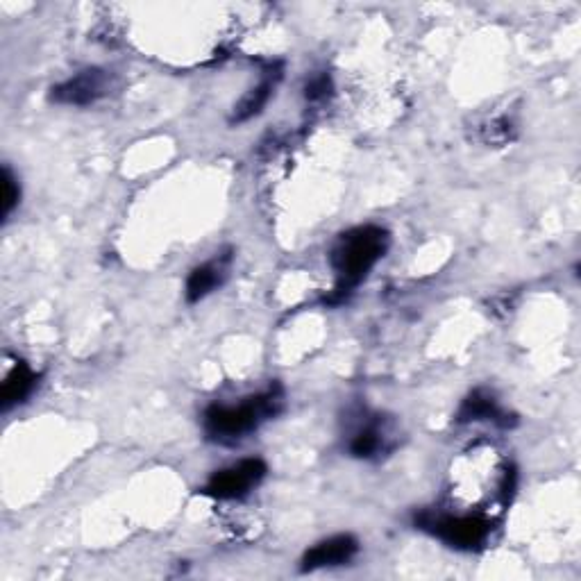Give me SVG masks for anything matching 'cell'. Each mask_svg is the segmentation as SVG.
Wrapping results in <instances>:
<instances>
[{
	"mask_svg": "<svg viewBox=\"0 0 581 581\" xmlns=\"http://www.w3.org/2000/svg\"><path fill=\"white\" fill-rule=\"evenodd\" d=\"M386 248H389V232L377 225L355 227L341 234L330 255L336 273V289L330 305L348 298L352 289L366 280L373 266L384 257Z\"/></svg>",
	"mask_w": 581,
	"mask_h": 581,
	"instance_id": "cell-1",
	"label": "cell"
},
{
	"mask_svg": "<svg viewBox=\"0 0 581 581\" xmlns=\"http://www.w3.org/2000/svg\"><path fill=\"white\" fill-rule=\"evenodd\" d=\"M282 409V391L271 389L266 393H259L255 398H248L246 402H239L237 407H223V404H214L205 414V432L209 439L232 443L239 441L243 436L266 423L268 418L280 414Z\"/></svg>",
	"mask_w": 581,
	"mask_h": 581,
	"instance_id": "cell-2",
	"label": "cell"
},
{
	"mask_svg": "<svg viewBox=\"0 0 581 581\" xmlns=\"http://www.w3.org/2000/svg\"><path fill=\"white\" fill-rule=\"evenodd\" d=\"M418 525L432 532L436 538H441L443 543L457 550H477L486 543V538L491 536L493 525L482 516H434V513H423L418 520Z\"/></svg>",
	"mask_w": 581,
	"mask_h": 581,
	"instance_id": "cell-3",
	"label": "cell"
},
{
	"mask_svg": "<svg viewBox=\"0 0 581 581\" xmlns=\"http://www.w3.org/2000/svg\"><path fill=\"white\" fill-rule=\"evenodd\" d=\"M266 477V463L261 459H243L234 466L218 470L209 479L202 493L216 500H239L255 488Z\"/></svg>",
	"mask_w": 581,
	"mask_h": 581,
	"instance_id": "cell-4",
	"label": "cell"
},
{
	"mask_svg": "<svg viewBox=\"0 0 581 581\" xmlns=\"http://www.w3.org/2000/svg\"><path fill=\"white\" fill-rule=\"evenodd\" d=\"M107 73L100 69H87L75 75V78L62 82L60 87H53L50 98L60 105H75L84 107L96 103L98 98L105 96L107 91Z\"/></svg>",
	"mask_w": 581,
	"mask_h": 581,
	"instance_id": "cell-5",
	"label": "cell"
},
{
	"mask_svg": "<svg viewBox=\"0 0 581 581\" xmlns=\"http://www.w3.org/2000/svg\"><path fill=\"white\" fill-rule=\"evenodd\" d=\"M357 552H359V541L352 534H339V536L325 538V541L316 543L311 550L305 552V557H302V570L314 572L321 568L345 566V563H350L357 557Z\"/></svg>",
	"mask_w": 581,
	"mask_h": 581,
	"instance_id": "cell-6",
	"label": "cell"
},
{
	"mask_svg": "<svg viewBox=\"0 0 581 581\" xmlns=\"http://www.w3.org/2000/svg\"><path fill=\"white\" fill-rule=\"evenodd\" d=\"M227 264H230V255H221L207 264L193 268L189 280H187V300L200 302L207 298L216 286H221L227 273Z\"/></svg>",
	"mask_w": 581,
	"mask_h": 581,
	"instance_id": "cell-7",
	"label": "cell"
},
{
	"mask_svg": "<svg viewBox=\"0 0 581 581\" xmlns=\"http://www.w3.org/2000/svg\"><path fill=\"white\" fill-rule=\"evenodd\" d=\"M459 423H477V420H493L498 425H509L507 414L500 409L498 400L486 391H473L466 400L461 402V409L457 414Z\"/></svg>",
	"mask_w": 581,
	"mask_h": 581,
	"instance_id": "cell-8",
	"label": "cell"
},
{
	"mask_svg": "<svg viewBox=\"0 0 581 581\" xmlns=\"http://www.w3.org/2000/svg\"><path fill=\"white\" fill-rule=\"evenodd\" d=\"M37 386V375L32 373V368L28 364L19 361L12 368V373L7 375V380L3 382V391H0V400H3V411H10L16 404L25 402V398H30V393L35 391Z\"/></svg>",
	"mask_w": 581,
	"mask_h": 581,
	"instance_id": "cell-9",
	"label": "cell"
},
{
	"mask_svg": "<svg viewBox=\"0 0 581 581\" xmlns=\"http://www.w3.org/2000/svg\"><path fill=\"white\" fill-rule=\"evenodd\" d=\"M271 91H273V80L266 78L261 84H257L255 89H250L246 96L241 98V103L234 107V114H232V121L234 123H246L250 119H255L257 114H261V109L266 107L268 98H271Z\"/></svg>",
	"mask_w": 581,
	"mask_h": 581,
	"instance_id": "cell-10",
	"label": "cell"
},
{
	"mask_svg": "<svg viewBox=\"0 0 581 581\" xmlns=\"http://www.w3.org/2000/svg\"><path fill=\"white\" fill-rule=\"evenodd\" d=\"M384 448V429L380 423H368L352 436L348 450L352 457L357 459H370Z\"/></svg>",
	"mask_w": 581,
	"mask_h": 581,
	"instance_id": "cell-11",
	"label": "cell"
},
{
	"mask_svg": "<svg viewBox=\"0 0 581 581\" xmlns=\"http://www.w3.org/2000/svg\"><path fill=\"white\" fill-rule=\"evenodd\" d=\"M19 198H21V189H19V182H16V178L12 175L10 168H3V212H0V216H3V221H7L10 218V214L14 212V207L19 205Z\"/></svg>",
	"mask_w": 581,
	"mask_h": 581,
	"instance_id": "cell-12",
	"label": "cell"
},
{
	"mask_svg": "<svg viewBox=\"0 0 581 581\" xmlns=\"http://www.w3.org/2000/svg\"><path fill=\"white\" fill-rule=\"evenodd\" d=\"M330 87H332L330 78H327V75H318V78H314L307 84V100L325 98L327 94H330Z\"/></svg>",
	"mask_w": 581,
	"mask_h": 581,
	"instance_id": "cell-13",
	"label": "cell"
}]
</instances>
